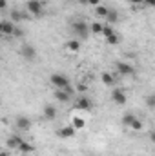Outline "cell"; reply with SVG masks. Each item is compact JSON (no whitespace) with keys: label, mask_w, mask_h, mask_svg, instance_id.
I'll return each instance as SVG.
<instances>
[{"label":"cell","mask_w":155,"mask_h":156,"mask_svg":"<svg viewBox=\"0 0 155 156\" xmlns=\"http://www.w3.org/2000/svg\"><path fill=\"white\" fill-rule=\"evenodd\" d=\"M71 29H73V33L80 37V38H88L91 33H89V26L84 22V20H75V22H71Z\"/></svg>","instance_id":"1"},{"label":"cell","mask_w":155,"mask_h":156,"mask_svg":"<svg viewBox=\"0 0 155 156\" xmlns=\"http://www.w3.org/2000/svg\"><path fill=\"white\" fill-rule=\"evenodd\" d=\"M26 9H28V13L33 15V16H42V13H44L42 0H28V2H26Z\"/></svg>","instance_id":"2"},{"label":"cell","mask_w":155,"mask_h":156,"mask_svg":"<svg viewBox=\"0 0 155 156\" xmlns=\"http://www.w3.org/2000/svg\"><path fill=\"white\" fill-rule=\"evenodd\" d=\"M49 82H51L57 89H64V87L70 85V78L66 76V75H62V73H53V75L49 76Z\"/></svg>","instance_id":"3"},{"label":"cell","mask_w":155,"mask_h":156,"mask_svg":"<svg viewBox=\"0 0 155 156\" xmlns=\"http://www.w3.org/2000/svg\"><path fill=\"white\" fill-rule=\"evenodd\" d=\"M20 55H22L24 60H35V56H37V49H35L31 44H24V45L20 47Z\"/></svg>","instance_id":"4"},{"label":"cell","mask_w":155,"mask_h":156,"mask_svg":"<svg viewBox=\"0 0 155 156\" xmlns=\"http://www.w3.org/2000/svg\"><path fill=\"white\" fill-rule=\"evenodd\" d=\"M75 109H80V111H89L91 109V100L88 96H78L77 102H75Z\"/></svg>","instance_id":"5"},{"label":"cell","mask_w":155,"mask_h":156,"mask_svg":"<svg viewBox=\"0 0 155 156\" xmlns=\"http://www.w3.org/2000/svg\"><path fill=\"white\" fill-rule=\"evenodd\" d=\"M112 100L115 102L117 105H124L126 104V93L122 89H113L112 91Z\"/></svg>","instance_id":"6"},{"label":"cell","mask_w":155,"mask_h":156,"mask_svg":"<svg viewBox=\"0 0 155 156\" xmlns=\"http://www.w3.org/2000/svg\"><path fill=\"white\" fill-rule=\"evenodd\" d=\"M117 71H119V75H122V76H130V75H133V67L130 66V64H126V62H117Z\"/></svg>","instance_id":"7"},{"label":"cell","mask_w":155,"mask_h":156,"mask_svg":"<svg viewBox=\"0 0 155 156\" xmlns=\"http://www.w3.org/2000/svg\"><path fill=\"white\" fill-rule=\"evenodd\" d=\"M28 18V13H24V11H18V9H13L11 11V15H9V20L15 24V22H22V20H26Z\"/></svg>","instance_id":"8"},{"label":"cell","mask_w":155,"mask_h":156,"mask_svg":"<svg viewBox=\"0 0 155 156\" xmlns=\"http://www.w3.org/2000/svg\"><path fill=\"white\" fill-rule=\"evenodd\" d=\"M13 29H15V24L11 20L2 22V37H13Z\"/></svg>","instance_id":"9"},{"label":"cell","mask_w":155,"mask_h":156,"mask_svg":"<svg viewBox=\"0 0 155 156\" xmlns=\"http://www.w3.org/2000/svg\"><path fill=\"white\" fill-rule=\"evenodd\" d=\"M75 127L73 125H66V127H62V129H59V136L60 138H73L75 136Z\"/></svg>","instance_id":"10"},{"label":"cell","mask_w":155,"mask_h":156,"mask_svg":"<svg viewBox=\"0 0 155 156\" xmlns=\"http://www.w3.org/2000/svg\"><path fill=\"white\" fill-rule=\"evenodd\" d=\"M55 98H57L59 102L66 104V102H70V100H71V94H70L66 89H57V91H55Z\"/></svg>","instance_id":"11"},{"label":"cell","mask_w":155,"mask_h":156,"mask_svg":"<svg viewBox=\"0 0 155 156\" xmlns=\"http://www.w3.org/2000/svg\"><path fill=\"white\" fill-rule=\"evenodd\" d=\"M17 127L20 131H28L31 127V120L28 116H17Z\"/></svg>","instance_id":"12"},{"label":"cell","mask_w":155,"mask_h":156,"mask_svg":"<svg viewBox=\"0 0 155 156\" xmlns=\"http://www.w3.org/2000/svg\"><path fill=\"white\" fill-rule=\"evenodd\" d=\"M44 118H46V120H55V118H57V109H55L51 104L44 105Z\"/></svg>","instance_id":"13"},{"label":"cell","mask_w":155,"mask_h":156,"mask_svg":"<svg viewBox=\"0 0 155 156\" xmlns=\"http://www.w3.org/2000/svg\"><path fill=\"white\" fill-rule=\"evenodd\" d=\"M20 142H22V136H17V134H15V136H9L6 144H7L9 149H17V147L20 145Z\"/></svg>","instance_id":"14"},{"label":"cell","mask_w":155,"mask_h":156,"mask_svg":"<svg viewBox=\"0 0 155 156\" xmlns=\"http://www.w3.org/2000/svg\"><path fill=\"white\" fill-rule=\"evenodd\" d=\"M100 80H102V83L108 85V87H112V85L115 83V78L112 76V73H102V75H100Z\"/></svg>","instance_id":"15"},{"label":"cell","mask_w":155,"mask_h":156,"mask_svg":"<svg viewBox=\"0 0 155 156\" xmlns=\"http://www.w3.org/2000/svg\"><path fill=\"white\" fill-rule=\"evenodd\" d=\"M17 149H18V151H22V153H33V151H35V147H33L31 144H28V142H24V140L20 142V145H18Z\"/></svg>","instance_id":"16"},{"label":"cell","mask_w":155,"mask_h":156,"mask_svg":"<svg viewBox=\"0 0 155 156\" xmlns=\"http://www.w3.org/2000/svg\"><path fill=\"white\" fill-rule=\"evenodd\" d=\"M106 20H108L110 24H115L117 20H119V13H117L115 9H108V15H106Z\"/></svg>","instance_id":"17"},{"label":"cell","mask_w":155,"mask_h":156,"mask_svg":"<svg viewBox=\"0 0 155 156\" xmlns=\"http://www.w3.org/2000/svg\"><path fill=\"white\" fill-rule=\"evenodd\" d=\"M66 49H70L71 53H77L78 49H80V42H78V40H70V42L66 44Z\"/></svg>","instance_id":"18"},{"label":"cell","mask_w":155,"mask_h":156,"mask_svg":"<svg viewBox=\"0 0 155 156\" xmlns=\"http://www.w3.org/2000/svg\"><path fill=\"white\" fill-rule=\"evenodd\" d=\"M135 118H137L135 115H131V113H126V115L122 116V123H124L126 127H130V125H131V123L135 122Z\"/></svg>","instance_id":"19"},{"label":"cell","mask_w":155,"mask_h":156,"mask_svg":"<svg viewBox=\"0 0 155 156\" xmlns=\"http://www.w3.org/2000/svg\"><path fill=\"white\" fill-rule=\"evenodd\" d=\"M89 33H93V35H100V33H102V24L93 22V24L89 26Z\"/></svg>","instance_id":"20"},{"label":"cell","mask_w":155,"mask_h":156,"mask_svg":"<svg viewBox=\"0 0 155 156\" xmlns=\"http://www.w3.org/2000/svg\"><path fill=\"white\" fill-rule=\"evenodd\" d=\"M71 125H73L75 129H82V127L86 125V120H84V118H80V116H75V118H73V123H71Z\"/></svg>","instance_id":"21"},{"label":"cell","mask_w":155,"mask_h":156,"mask_svg":"<svg viewBox=\"0 0 155 156\" xmlns=\"http://www.w3.org/2000/svg\"><path fill=\"white\" fill-rule=\"evenodd\" d=\"M95 13H97V16L106 18V15H108V7H104V5H97V7H95Z\"/></svg>","instance_id":"22"},{"label":"cell","mask_w":155,"mask_h":156,"mask_svg":"<svg viewBox=\"0 0 155 156\" xmlns=\"http://www.w3.org/2000/svg\"><path fill=\"white\" fill-rule=\"evenodd\" d=\"M115 31L112 29V26H102V33L100 35H104V38H108V37H112Z\"/></svg>","instance_id":"23"},{"label":"cell","mask_w":155,"mask_h":156,"mask_svg":"<svg viewBox=\"0 0 155 156\" xmlns=\"http://www.w3.org/2000/svg\"><path fill=\"white\" fill-rule=\"evenodd\" d=\"M130 129H133V131H142V122H141L139 118H135V122L130 125Z\"/></svg>","instance_id":"24"},{"label":"cell","mask_w":155,"mask_h":156,"mask_svg":"<svg viewBox=\"0 0 155 156\" xmlns=\"http://www.w3.org/2000/svg\"><path fill=\"white\" fill-rule=\"evenodd\" d=\"M106 42H108L110 45H117V44H119V37H117V33H113L112 37H108V38H106Z\"/></svg>","instance_id":"25"},{"label":"cell","mask_w":155,"mask_h":156,"mask_svg":"<svg viewBox=\"0 0 155 156\" xmlns=\"http://www.w3.org/2000/svg\"><path fill=\"white\" fill-rule=\"evenodd\" d=\"M146 105H148V109H153L155 107V96H148V100H146Z\"/></svg>","instance_id":"26"},{"label":"cell","mask_w":155,"mask_h":156,"mask_svg":"<svg viewBox=\"0 0 155 156\" xmlns=\"http://www.w3.org/2000/svg\"><path fill=\"white\" fill-rule=\"evenodd\" d=\"M13 37H15V38H20V37H24V31L18 29V27H15V29H13Z\"/></svg>","instance_id":"27"},{"label":"cell","mask_w":155,"mask_h":156,"mask_svg":"<svg viewBox=\"0 0 155 156\" xmlns=\"http://www.w3.org/2000/svg\"><path fill=\"white\" fill-rule=\"evenodd\" d=\"M86 4H89V5H100V0H86Z\"/></svg>","instance_id":"28"},{"label":"cell","mask_w":155,"mask_h":156,"mask_svg":"<svg viewBox=\"0 0 155 156\" xmlns=\"http://www.w3.org/2000/svg\"><path fill=\"white\" fill-rule=\"evenodd\" d=\"M7 7V0H0V11H4Z\"/></svg>","instance_id":"29"},{"label":"cell","mask_w":155,"mask_h":156,"mask_svg":"<svg viewBox=\"0 0 155 156\" xmlns=\"http://www.w3.org/2000/svg\"><path fill=\"white\" fill-rule=\"evenodd\" d=\"M77 89H78V93H84V91H86V85H82V83H80Z\"/></svg>","instance_id":"30"},{"label":"cell","mask_w":155,"mask_h":156,"mask_svg":"<svg viewBox=\"0 0 155 156\" xmlns=\"http://www.w3.org/2000/svg\"><path fill=\"white\" fill-rule=\"evenodd\" d=\"M142 2H146L148 5H155V0H142Z\"/></svg>","instance_id":"31"},{"label":"cell","mask_w":155,"mask_h":156,"mask_svg":"<svg viewBox=\"0 0 155 156\" xmlns=\"http://www.w3.org/2000/svg\"><path fill=\"white\" fill-rule=\"evenodd\" d=\"M131 4H142V0H130Z\"/></svg>","instance_id":"32"},{"label":"cell","mask_w":155,"mask_h":156,"mask_svg":"<svg viewBox=\"0 0 155 156\" xmlns=\"http://www.w3.org/2000/svg\"><path fill=\"white\" fill-rule=\"evenodd\" d=\"M0 156H9V154H7V151H0Z\"/></svg>","instance_id":"33"},{"label":"cell","mask_w":155,"mask_h":156,"mask_svg":"<svg viewBox=\"0 0 155 156\" xmlns=\"http://www.w3.org/2000/svg\"><path fill=\"white\" fill-rule=\"evenodd\" d=\"M0 37H2V22H0Z\"/></svg>","instance_id":"34"},{"label":"cell","mask_w":155,"mask_h":156,"mask_svg":"<svg viewBox=\"0 0 155 156\" xmlns=\"http://www.w3.org/2000/svg\"><path fill=\"white\" fill-rule=\"evenodd\" d=\"M0 62H2V58H0Z\"/></svg>","instance_id":"35"}]
</instances>
